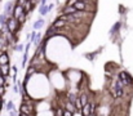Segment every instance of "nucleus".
Here are the masks:
<instances>
[{
    "label": "nucleus",
    "instance_id": "nucleus-1",
    "mask_svg": "<svg viewBox=\"0 0 133 116\" xmlns=\"http://www.w3.org/2000/svg\"><path fill=\"white\" fill-rule=\"evenodd\" d=\"M6 26H8V31H9V32H13V34H16V32L19 30V27H21V25L18 23L17 18H14V17H9V18H8Z\"/></svg>",
    "mask_w": 133,
    "mask_h": 116
},
{
    "label": "nucleus",
    "instance_id": "nucleus-2",
    "mask_svg": "<svg viewBox=\"0 0 133 116\" xmlns=\"http://www.w3.org/2000/svg\"><path fill=\"white\" fill-rule=\"evenodd\" d=\"M118 77L122 80V83L125 85V86H132L133 85V77L127 72V71H120Z\"/></svg>",
    "mask_w": 133,
    "mask_h": 116
},
{
    "label": "nucleus",
    "instance_id": "nucleus-3",
    "mask_svg": "<svg viewBox=\"0 0 133 116\" xmlns=\"http://www.w3.org/2000/svg\"><path fill=\"white\" fill-rule=\"evenodd\" d=\"M72 6H75L78 10H84V12L88 10V4H87V1H78V0H76Z\"/></svg>",
    "mask_w": 133,
    "mask_h": 116
},
{
    "label": "nucleus",
    "instance_id": "nucleus-4",
    "mask_svg": "<svg viewBox=\"0 0 133 116\" xmlns=\"http://www.w3.org/2000/svg\"><path fill=\"white\" fill-rule=\"evenodd\" d=\"M80 114H82V116H90L92 115V106H90V102L87 103V105H84V106L82 107Z\"/></svg>",
    "mask_w": 133,
    "mask_h": 116
},
{
    "label": "nucleus",
    "instance_id": "nucleus-5",
    "mask_svg": "<svg viewBox=\"0 0 133 116\" xmlns=\"http://www.w3.org/2000/svg\"><path fill=\"white\" fill-rule=\"evenodd\" d=\"M25 12V9H23V5H19V4H16V6H14V10H13V17L14 18H18L22 13Z\"/></svg>",
    "mask_w": 133,
    "mask_h": 116
},
{
    "label": "nucleus",
    "instance_id": "nucleus-6",
    "mask_svg": "<svg viewBox=\"0 0 133 116\" xmlns=\"http://www.w3.org/2000/svg\"><path fill=\"white\" fill-rule=\"evenodd\" d=\"M78 12V9L75 8V6H72V5H66L63 9H62V14H74V13H76Z\"/></svg>",
    "mask_w": 133,
    "mask_h": 116
},
{
    "label": "nucleus",
    "instance_id": "nucleus-7",
    "mask_svg": "<svg viewBox=\"0 0 133 116\" xmlns=\"http://www.w3.org/2000/svg\"><path fill=\"white\" fill-rule=\"evenodd\" d=\"M0 71H1L3 76H5V77L9 76V72H10V66H9V63H8V65H0Z\"/></svg>",
    "mask_w": 133,
    "mask_h": 116
},
{
    "label": "nucleus",
    "instance_id": "nucleus-8",
    "mask_svg": "<svg viewBox=\"0 0 133 116\" xmlns=\"http://www.w3.org/2000/svg\"><path fill=\"white\" fill-rule=\"evenodd\" d=\"M9 63V56L8 53L4 50L1 54H0V65H8Z\"/></svg>",
    "mask_w": 133,
    "mask_h": 116
},
{
    "label": "nucleus",
    "instance_id": "nucleus-9",
    "mask_svg": "<svg viewBox=\"0 0 133 116\" xmlns=\"http://www.w3.org/2000/svg\"><path fill=\"white\" fill-rule=\"evenodd\" d=\"M44 23H45L44 19H43V18H39L36 22H34V25H32V29H34V30H39V29H42V27L44 26Z\"/></svg>",
    "mask_w": 133,
    "mask_h": 116
},
{
    "label": "nucleus",
    "instance_id": "nucleus-10",
    "mask_svg": "<svg viewBox=\"0 0 133 116\" xmlns=\"http://www.w3.org/2000/svg\"><path fill=\"white\" fill-rule=\"evenodd\" d=\"M38 72V67L36 66H34V65H30L29 66V69H27V72H26V75L27 76H32L34 74H36Z\"/></svg>",
    "mask_w": 133,
    "mask_h": 116
},
{
    "label": "nucleus",
    "instance_id": "nucleus-11",
    "mask_svg": "<svg viewBox=\"0 0 133 116\" xmlns=\"http://www.w3.org/2000/svg\"><path fill=\"white\" fill-rule=\"evenodd\" d=\"M39 13H40V16H46V14L49 13V6L40 4V6H39Z\"/></svg>",
    "mask_w": 133,
    "mask_h": 116
},
{
    "label": "nucleus",
    "instance_id": "nucleus-12",
    "mask_svg": "<svg viewBox=\"0 0 133 116\" xmlns=\"http://www.w3.org/2000/svg\"><path fill=\"white\" fill-rule=\"evenodd\" d=\"M80 102H82V105L84 106V105H87V103H89V101H88V94L85 93V92H83L82 94H80Z\"/></svg>",
    "mask_w": 133,
    "mask_h": 116
},
{
    "label": "nucleus",
    "instance_id": "nucleus-13",
    "mask_svg": "<svg viewBox=\"0 0 133 116\" xmlns=\"http://www.w3.org/2000/svg\"><path fill=\"white\" fill-rule=\"evenodd\" d=\"M26 19H27V13H26V12H23V13L17 18V21H18V23H19V25H23V23L26 22Z\"/></svg>",
    "mask_w": 133,
    "mask_h": 116
},
{
    "label": "nucleus",
    "instance_id": "nucleus-14",
    "mask_svg": "<svg viewBox=\"0 0 133 116\" xmlns=\"http://www.w3.org/2000/svg\"><path fill=\"white\" fill-rule=\"evenodd\" d=\"M5 108H6V111H12V110H14V103H13V101H8L6 105H5Z\"/></svg>",
    "mask_w": 133,
    "mask_h": 116
},
{
    "label": "nucleus",
    "instance_id": "nucleus-15",
    "mask_svg": "<svg viewBox=\"0 0 133 116\" xmlns=\"http://www.w3.org/2000/svg\"><path fill=\"white\" fill-rule=\"evenodd\" d=\"M13 50H16V52H21V50H23V44H17V45H13Z\"/></svg>",
    "mask_w": 133,
    "mask_h": 116
},
{
    "label": "nucleus",
    "instance_id": "nucleus-16",
    "mask_svg": "<svg viewBox=\"0 0 133 116\" xmlns=\"http://www.w3.org/2000/svg\"><path fill=\"white\" fill-rule=\"evenodd\" d=\"M63 116H74V112H71L69 110H65L63 111Z\"/></svg>",
    "mask_w": 133,
    "mask_h": 116
},
{
    "label": "nucleus",
    "instance_id": "nucleus-17",
    "mask_svg": "<svg viewBox=\"0 0 133 116\" xmlns=\"http://www.w3.org/2000/svg\"><path fill=\"white\" fill-rule=\"evenodd\" d=\"M17 115V111H16V108L14 110H12V111H9V116H16Z\"/></svg>",
    "mask_w": 133,
    "mask_h": 116
},
{
    "label": "nucleus",
    "instance_id": "nucleus-18",
    "mask_svg": "<svg viewBox=\"0 0 133 116\" xmlns=\"http://www.w3.org/2000/svg\"><path fill=\"white\" fill-rule=\"evenodd\" d=\"M13 90H14V93L17 94V93H18V86H17V85H14V86H13Z\"/></svg>",
    "mask_w": 133,
    "mask_h": 116
},
{
    "label": "nucleus",
    "instance_id": "nucleus-19",
    "mask_svg": "<svg viewBox=\"0 0 133 116\" xmlns=\"http://www.w3.org/2000/svg\"><path fill=\"white\" fill-rule=\"evenodd\" d=\"M5 102H4V99H0V110L3 108V105H4Z\"/></svg>",
    "mask_w": 133,
    "mask_h": 116
},
{
    "label": "nucleus",
    "instance_id": "nucleus-20",
    "mask_svg": "<svg viewBox=\"0 0 133 116\" xmlns=\"http://www.w3.org/2000/svg\"><path fill=\"white\" fill-rule=\"evenodd\" d=\"M46 1H48V0H40V4H42V5H46Z\"/></svg>",
    "mask_w": 133,
    "mask_h": 116
},
{
    "label": "nucleus",
    "instance_id": "nucleus-21",
    "mask_svg": "<svg viewBox=\"0 0 133 116\" xmlns=\"http://www.w3.org/2000/svg\"><path fill=\"white\" fill-rule=\"evenodd\" d=\"M48 6H49V12H50V10H52V9H53V6H54V4H49V5H48Z\"/></svg>",
    "mask_w": 133,
    "mask_h": 116
},
{
    "label": "nucleus",
    "instance_id": "nucleus-22",
    "mask_svg": "<svg viewBox=\"0 0 133 116\" xmlns=\"http://www.w3.org/2000/svg\"><path fill=\"white\" fill-rule=\"evenodd\" d=\"M18 116H30V115H27V114H22V112H19V115Z\"/></svg>",
    "mask_w": 133,
    "mask_h": 116
},
{
    "label": "nucleus",
    "instance_id": "nucleus-23",
    "mask_svg": "<svg viewBox=\"0 0 133 116\" xmlns=\"http://www.w3.org/2000/svg\"><path fill=\"white\" fill-rule=\"evenodd\" d=\"M78 1H88V0H78Z\"/></svg>",
    "mask_w": 133,
    "mask_h": 116
},
{
    "label": "nucleus",
    "instance_id": "nucleus-24",
    "mask_svg": "<svg viewBox=\"0 0 133 116\" xmlns=\"http://www.w3.org/2000/svg\"><path fill=\"white\" fill-rule=\"evenodd\" d=\"M0 29H1V23H0Z\"/></svg>",
    "mask_w": 133,
    "mask_h": 116
}]
</instances>
